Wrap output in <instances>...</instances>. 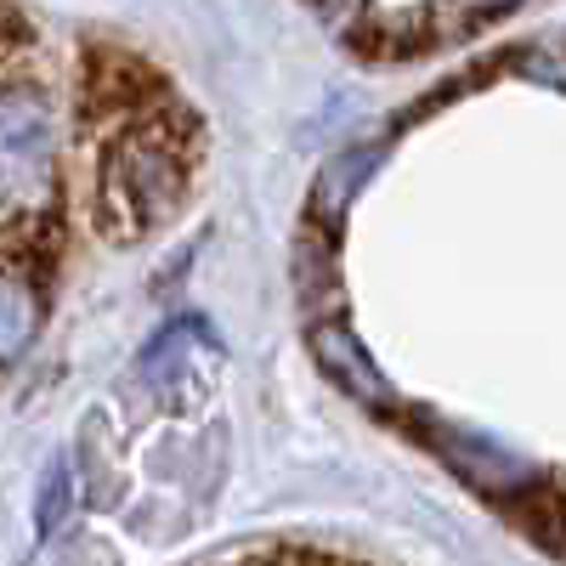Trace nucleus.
Returning <instances> with one entry per match:
<instances>
[{"mask_svg":"<svg viewBox=\"0 0 566 566\" xmlns=\"http://www.w3.org/2000/svg\"><path fill=\"white\" fill-rule=\"evenodd\" d=\"M306 340H312V357H317V368L328 374V386H335V391H346V397L363 402V408H380V413L397 408L380 363L363 352V340L352 335V323H340V317H312Z\"/></svg>","mask_w":566,"mask_h":566,"instance_id":"f03ea898","label":"nucleus"},{"mask_svg":"<svg viewBox=\"0 0 566 566\" xmlns=\"http://www.w3.org/2000/svg\"><path fill=\"white\" fill-rule=\"evenodd\" d=\"M187 154L159 130H125L114 148L103 154V176H97V221L114 244H130L142 232H154L159 221L176 216V205L187 199Z\"/></svg>","mask_w":566,"mask_h":566,"instance_id":"f257e3e1","label":"nucleus"},{"mask_svg":"<svg viewBox=\"0 0 566 566\" xmlns=\"http://www.w3.org/2000/svg\"><path fill=\"white\" fill-rule=\"evenodd\" d=\"M45 142H52V108H45V97L29 85H7L0 91V154L40 159Z\"/></svg>","mask_w":566,"mask_h":566,"instance_id":"39448f33","label":"nucleus"},{"mask_svg":"<svg viewBox=\"0 0 566 566\" xmlns=\"http://www.w3.org/2000/svg\"><path fill=\"white\" fill-rule=\"evenodd\" d=\"M510 69L522 74V80H533V85L566 91V40H533V45H522V52L510 57Z\"/></svg>","mask_w":566,"mask_h":566,"instance_id":"0eeeda50","label":"nucleus"},{"mask_svg":"<svg viewBox=\"0 0 566 566\" xmlns=\"http://www.w3.org/2000/svg\"><path fill=\"white\" fill-rule=\"evenodd\" d=\"M74 482H69V459H57L52 470H45V482H40V504H34V527H40V538H52L57 527H63V515H69V493Z\"/></svg>","mask_w":566,"mask_h":566,"instance_id":"6e6552de","label":"nucleus"},{"mask_svg":"<svg viewBox=\"0 0 566 566\" xmlns=\"http://www.w3.org/2000/svg\"><path fill=\"white\" fill-rule=\"evenodd\" d=\"M522 0H442V18L448 23H459V29H476V23H488V18H504V12H515Z\"/></svg>","mask_w":566,"mask_h":566,"instance_id":"1a4fd4ad","label":"nucleus"},{"mask_svg":"<svg viewBox=\"0 0 566 566\" xmlns=\"http://www.w3.org/2000/svg\"><path fill=\"white\" fill-rule=\"evenodd\" d=\"M40 328V283L18 266L0 261V363H12Z\"/></svg>","mask_w":566,"mask_h":566,"instance_id":"423d86ee","label":"nucleus"},{"mask_svg":"<svg viewBox=\"0 0 566 566\" xmlns=\"http://www.w3.org/2000/svg\"><path fill=\"white\" fill-rule=\"evenodd\" d=\"M437 448H442V459L453 464V476L459 482H470V488H482V493H522V488H533V464L522 459V453H510L504 442H493V437H476V431H453V424H437Z\"/></svg>","mask_w":566,"mask_h":566,"instance_id":"7ed1b4c3","label":"nucleus"},{"mask_svg":"<svg viewBox=\"0 0 566 566\" xmlns=\"http://www.w3.org/2000/svg\"><path fill=\"white\" fill-rule=\"evenodd\" d=\"M386 159V142H357V148H346L335 165H328L323 176H317V193H312V227H335L346 210H352V199L363 193V181L374 176V165Z\"/></svg>","mask_w":566,"mask_h":566,"instance_id":"20e7f679","label":"nucleus"}]
</instances>
